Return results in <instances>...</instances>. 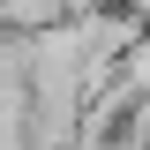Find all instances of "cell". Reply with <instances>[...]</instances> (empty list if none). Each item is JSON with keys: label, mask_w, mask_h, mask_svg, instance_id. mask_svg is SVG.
Wrapping results in <instances>:
<instances>
[{"label": "cell", "mask_w": 150, "mask_h": 150, "mask_svg": "<svg viewBox=\"0 0 150 150\" xmlns=\"http://www.w3.org/2000/svg\"><path fill=\"white\" fill-rule=\"evenodd\" d=\"M0 15H8V30H23V38L68 23V15H60V0H0Z\"/></svg>", "instance_id": "1"}, {"label": "cell", "mask_w": 150, "mask_h": 150, "mask_svg": "<svg viewBox=\"0 0 150 150\" xmlns=\"http://www.w3.org/2000/svg\"><path fill=\"white\" fill-rule=\"evenodd\" d=\"M0 150H30V112H8L0 105Z\"/></svg>", "instance_id": "2"}, {"label": "cell", "mask_w": 150, "mask_h": 150, "mask_svg": "<svg viewBox=\"0 0 150 150\" xmlns=\"http://www.w3.org/2000/svg\"><path fill=\"white\" fill-rule=\"evenodd\" d=\"M98 8H120V0H60V15H98Z\"/></svg>", "instance_id": "3"}]
</instances>
